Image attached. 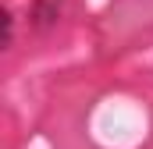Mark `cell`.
<instances>
[{"mask_svg": "<svg viewBox=\"0 0 153 149\" xmlns=\"http://www.w3.org/2000/svg\"><path fill=\"white\" fill-rule=\"evenodd\" d=\"M61 14H64V0H32V4H29V21H32L36 32L57 29Z\"/></svg>", "mask_w": 153, "mask_h": 149, "instance_id": "obj_1", "label": "cell"}, {"mask_svg": "<svg viewBox=\"0 0 153 149\" xmlns=\"http://www.w3.org/2000/svg\"><path fill=\"white\" fill-rule=\"evenodd\" d=\"M4 50H11L14 46V14L11 11H4V43H0Z\"/></svg>", "mask_w": 153, "mask_h": 149, "instance_id": "obj_2", "label": "cell"}]
</instances>
